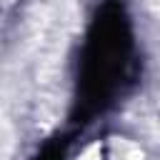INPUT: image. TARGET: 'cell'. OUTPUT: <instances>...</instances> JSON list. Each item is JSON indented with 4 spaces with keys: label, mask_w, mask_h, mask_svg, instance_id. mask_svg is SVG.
<instances>
[{
    "label": "cell",
    "mask_w": 160,
    "mask_h": 160,
    "mask_svg": "<svg viewBox=\"0 0 160 160\" xmlns=\"http://www.w3.org/2000/svg\"><path fill=\"white\" fill-rule=\"evenodd\" d=\"M78 160H102V152H100V145H90Z\"/></svg>",
    "instance_id": "cell-1"
},
{
    "label": "cell",
    "mask_w": 160,
    "mask_h": 160,
    "mask_svg": "<svg viewBox=\"0 0 160 160\" xmlns=\"http://www.w3.org/2000/svg\"><path fill=\"white\" fill-rule=\"evenodd\" d=\"M125 160H142V152H138V150H135V152H130Z\"/></svg>",
    "instance_id": "cell-2"
}]
</instances>
